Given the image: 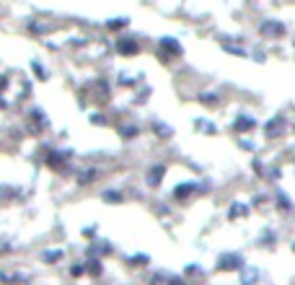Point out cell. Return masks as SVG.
<instances>
[{
  "label": "cell",
  "mask_w": 295,
  "mask_h": 285,
  "mask_svg": "<svg viewBox=\"0 0 295 285\" xmlns=\"http://www.w3.org/2000/svg\"><path fill=\"white\" fill-rule=\"evenodd\" d=\"M259 31H262V36H272V39H277V36H282V34H285V26L280 24V21H264Z\"/></svg>",
  "instance_id": "obj_1"
},
{
  "label": "cell",
  "mask_w": 295,
  "mask_h": 285,
  "mask_svg": "<svg viewBox=\"0 0 295 285\" xmlns=\"http://www.w3.org/2000/svg\"><path fill=\"white\" fill-rule=\"evenodd\" d=\"M238 267H243L238 254H223L220 262H218V270H238Z\"/></svg>",
  "instance_id": "obj_2"
},
{
  "label": "cell",
  "mask_w": 295,
  "mask_h": 285,
  "mask_svg": "<svg viewBox=\"0 0 295 285\" xmlns=\"http://www.w3.org/2000/svg\"><path fill=\"white\" fill-rule=\"evenodd\" d=\"M285 133V119L282 117H275L272 122H267V138H282Z\"/></svg>",
  "instance_id": "obj_3"
},
{
  "label": "cell",
  "mask_w": 295,
  "mask_h": 285,
  "mask_svg": "<svg viewBox=\"0 0 295 285\" xmlns=\"http://www.w3.org/2000/svg\"><path fill=\"white\" fill-rule=\"evenodd\" d=\"M161 52H171V57H179L181 55V45L176 39L166 36V39H161Z\"/></svg>",
  "instance_id": "obj_4"
},
{
  "label": "cell",
  "mask_w": 295,
  "mask_h": 285,
  "mask_svg": "<svg viewBox=\"0 0 295 285\" xmlns=\"http://www.w3.org/2000/svg\"><path fill=\"white\" fill-rule=\"evenodd\" d=\"M117 50L122 52V55H127V57H132V55H138V45H135L132 39H122L119 45H117Z\"/></svg>",
  "instance_id": "obj_5"
},
{
  "label": "cell",
  "mask_w": 295,
  "mask_h": 285,
  "mask_svg": "<svg viewBox=\"0 0 295 285\" xmlns=\"http://www.w3.org/2000/svg\"><path fill=\"white\" fill-rule=\"evenodd\" d=\"M254 125H257V122H254L251 117L241 114V117H238V122H236V130H238V133H243V130H254Z\"/></svg>",
  "instance_id": "obj_6"
},
{
  "label": "cell",
  "mask_w": 295,
  "mask_h": 285,
  "mask_svg": "<svg viewBox=\"0 0 295 285\" xmlns=\"http://www.w3.org/2000/svg\"><path fill=\"white\" fill-rule=\"evenodd\" d=\"M223 47H225V50H231V52L238 55V57H246V50H243L241 45H236V42H223Z\"/></svg>",
  "instance_id": "obj_7"
},
{
  "label": "cell",
  "mask_w": 295,
  "mask_h": 285,
  "mask_svg": "<svg viewBox=\"0 0 295 285\" xmlns=\"http://www.w3.org/2000/svg\"><path fill=\"white\" fill-rule=\"evenodd\" d=\"M192 189H194L192 184H181V187H176V192H174V194L179 197V200H184V197H189V194H192Z\"/></svg>",
  "instance_id": "obj_8"
},
{
  "label": "cell",
  "mask_w": 295,
  "mask_h": 285,
  "mask_svg": "<svg viewBox=\"0 0 295 285\" xmlns=\"http://www.w3.org/2000/svg\"><path fill=\"white\" fill-rule=\"evenodd\" d=\"M163 174H166V169H163V166H155V169L150 171V184H158V182H161Z\"/></svg>",
  "instance_id": "obj_9"
},
{
  "label": "cell",
  "mask_w": 295,
  "mask_h": 285,
  "mask_svg": "<svg viewBox=\"0 0 295 285\" xmlns=\"http://www.w3.org/2000/svg\"><path fill=\"white\" fill-rule=\"evenodd\" d=\"M94 177H96V171H83L78 182H80V184H91V182H94Z\"/></svg>",
  "instance_id": "obj_10"
},
{
  "label": "cell",
  "mask_w": 295,
  "mask_h": 285,
  "mask_svg": "<svg viewBox=\"0 0 295 285\" xmlns=\"http://www.w3.org/2000/svg\"><path fill=\"white\" fill-rule=\"evenodd\" d=\"M34 70H36V78H41V80L50 78V75H47V68H44V65H39V62H34Z\"/></svg>",
  "instance_id": "obj_11"
},
{
  "label": "cell",
  "mask_w": 295,
  "mask_h": 285,
  "mask_svg": "<svg viewBox=\"0 0 295 285\" xmlns=\"http://www.w3.org/2000/svg\"><path fill=\"white\" fill-rule=\"evenodd\" d=\"M155 133L166 138V135H171V133H174V130H171V127H166V125H161V122H155Z\"/></svg>",
  "instance_id": "obj_12"
},
{
  "label": "cell",
  "mask_w": 295,
  "mask_h": 285,
  "mask_svg": "<svg viewBox=\"0 0 295 285\" xmlns=\"http://www.w3.org/2000/svg\"><path fill=\"white\" fill-rule=\"evenodd\" d=\"M104 200L106 202H119L122 197H119V192H104Z\"/></svg>",
  "instance_id": "obj_13"
},
{
  "label": "cell",
  "mask_w": 295,
  "mask_h": 285,
  "mask_svg": "<svg viewBox=\"0 0 295 285\" xmlns=\"http://www.w3.org/2000/svg\"><path fill=\"white\" fill-rule=\"evenodd\" d=\"M127 26V18H117V21H109V29H122Z\"/></svg>",
  "instance_id": "obj_14"
},
{
  "label": "cell",
  "mask_w": 295,
  "mask_h": 285,
  "mask_svg": "<svg viewBox=\"0 0 295 285\" xmlns=\"http://www.w3.org/2000/svg\"><path fill=\"white\" fill-rule=\"evenodd\" d=\"M243 213H248V208H243V205H233V210H231V218H236V215H243Z\"/></svg>",
  "instance_id": "obj_15"
},
{
  "label": "cell",
  "mask_w": 295,
  "mask_h": 285,
  "mask_svg": "<svg viewBox=\"0 0 295 285\" xmlns=\"http://www.w3.org/2000/svg\"><path fill=\"white\" fill-rule=\"evenodd\" d=\"M44 259H47V262H55V259H62V252H47V254H44Z\"/></svg>",
  "instance_id": "obj_16"
},
{
  "label": "cell",
  "mask_w": 295,
  "mask_h": 285,
  "mask_svg": "<svg viewBox=\"0 0 295 285\" xmlns=\"http://www.w3.org/2000/svg\"><path fill=\"white\" fill-rule=\"evenodd\" d=\"M122 135H138V130L135 127H122Z\"/></svg>",
  "instance_id": "obj_17"
},
{
  "label": "cell",
  "mask_w": 295,
  "mask_h": 285,
  "mask_svg": "<svg viewBox=\"0 0 295 285\" xmlns=\"http://www.w3.org/2000/svg\"><path fill=\"white\" fill-rule=\"evenodd\" d=\"M135 265H148V257H135Z\"/></svg>",
  "instance_id": "obj_18"
},
{
  "label": "cell",
  "mask_w": 295,
  "mask_h": 285,
  "mask_svg": "<svg viewBox=\"0 0 295 285\" xmlns=\"http://www.w3.org/2000/svg\"><path fill=\"white\" fill-rule=\"evenodd\" d=\"M292 249H295V247H292Z\"/></svg>",
  "instance_id": "obj_19"
}]
</instances>
